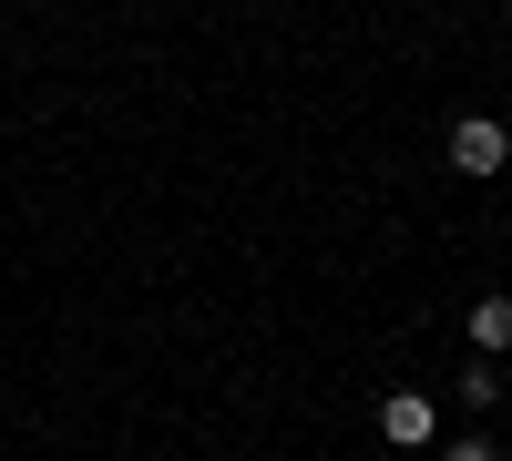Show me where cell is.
I'll use <instances>...</instances> for the list:
<instances>
[{"instance_id":"obj_5","label":"cell","mask_w":512,"mask_h":461,"mask_svg":"<svg viewBox=\"0 0 512 461\" xmlns=\"http://www.w3.org/2000/svg\"><path fill=\"white\" fill-rule=\"evenodd\" d=\"M441 461H502V451H492V431H461V441H451Z\"/></svg>"},{"instance_id":"obj_1","label":"cell","mask_w":512,"mask_h":461,"mask_svg":"<svg viewBox=\"0 0 512 461\" xmlns=\"http://www.w3.org/2000/svg\"><path fill=\"white\" fill-rule=\"evenodd\" d=\"M441 154H451V175H472V185H492V175H502V164H512V134H502V123H492V113H461Z\"/></svg>"},{"instance_id":"obj_6","label":"cell","mask_w":512,"mask_h":461,"mask_svg":"<svg viewBox=\"0 0 512 461\" xmlns=\"http://www.w3.org/2000/svg\"><path fill=\"white\" fill-rule=\"evenodd\" d=\"M400 461H420V451H400Z\"/></svg>"},{"instance_id":"obj_3","label":"cell","mask_w":512,"mask_h":461,"mask_svg":"<svg viewBox=\"0 0 512 461\" xmlns=\"http://www.w3.org/2000/svg\"><path fill=\"white\" fill-rule=\"evenodd\" d=\"M461 328H472L482 359H502V349H512V298H502V287H492V298H472V318H461Z\"/></svg>"},{"instance_id":"obj_4","label":"cell","mask_w":512,"mask_h":461,"mask_svg":"<svg viewBox=\"0 0 512 461\" xmlns=\"http://www.w3.org/2000/svg\"><path fill=\"white\" fill-rule=\"evenodd\" d=\"M451 400H472V410H492L502 400V359H472V369H461V390Z\"/></svg>"},{"instance_id":"obj_2","label":"cell","mask_w":512,"mask_h":461,"mask_svg":"<svg viewBox=\"0 0 512 461\" xmlns=\"http://www.w3.org/2000/svg\"><path fill=\"white\" fill-rule=\"evenodd\" d=\"M379 431H390L400 451H431V441H441V400H420V390H390V400H379Z\"/></svg>"}]
</instances>
